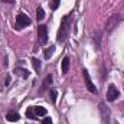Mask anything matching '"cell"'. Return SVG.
<instances>
[{"mask_svg": "<svg viewBox=\"0 0 124 124\" xmlns=\"http://www.w3.org/2000/svg\"><path fill=\"white\" fill-rule=\"evenodd\" d=\"M9 84H10V75H7V77H6V82H4V87H9Z\"/></svg>", "mask_w": 124, "mask_h": 124, "instance_id": "obj_21", "label": "cell"}, {"mask_svg": "<svg viewBox=\"0 0 124 124\" xmlns=\"http://www.w3.org/2000/svg\"><path fill=\"white\" fill-rule=\"evenodd\" d=\"M82 74H84V79H85V85H87L88 91H90V93H93V94H98L97 88H95V85H94L93 81H91V77H90L88 71H87V69H84V71H82Z\"/></svg>", "mask_w": 124, "mask_h": 124, "instance_id": "obj_6", "label": "cell"}, {"mask_svg": "<svg viewBox=\"0 0 124 124\" xmlns=\"http://www.w3.org/2000/svg\"><path fill=\"white\" fill-rule=\"evenodd\" d=\"M54 51H55V45H52L51 48H46V49H45V52H43L45 59H49V58L54 55Z\"/></svg>", "mask_w": 124, "mask_h": 124, "instance_id": "obj_12", "label": "cell"}, {"mask_svg": "<svg viewBox=\"0 0 124 124\" xmlns=\"http://www.w3.org/2000/svg\"><path fill=\"white\" fill-rule=\"evenodd\" d=\"M28 25H31V19H29V16L25 15V13H19L17 17H16V23H15L16 31H22V29L26 28Z\"/></svg>", "mask_w": 124, "mask_h": 124, "instance_id": "obj_2", "label": "cell"}, {"mask_svg": "<svg viewBox=\"0 0 124 124\" xmlns=\"http://www.w3.org/2000/svg\"><path fill=\"white\" fill-rule=\"evenodd\" d=\"M100 108V114H101V118H102V121L105 124H110V108L105 105V102H100V105H98Z\"/></svg>", "mask_w": 124, "mask_h": 124, "instance_id": "obj_4", "label": "cell"}, {"mask_svg": "<svg viewBox=\"0 0 124 124\" xmlns=\"http://www.w3.org/2000/svg\"><path fill=\"white\" fill-rule=\"evenodd\" d=\"M19 118H20L19 113H16V111H13V110H10V111L6 114V120H7V121H12V123H13V121H17Z\"/></svg>", "mask_w": 124, "mask_h": 124, "instance_id": "obj_9", "label": "cell"}, {"mask_svg": "<svg viewBox=\"0 0 124 124\" xmlns=\"http://www.w3.org/2000/svg\"><path fill=\"white\" fill-rule=\"evenodd\" d=\"M38 42L39 45H45L48 42V28L45 25H39L38 28Z\"/></svg>", "mask_w": 124, "mask_h": 124, "instance_id": "obj_3", "label": "cell"}, {"mask_svg": "<svg viewBox=\"0 0 124 124\" xmlns=\"http://www.w3.org/2000/svg\"><path fill=\"white\" fill-rule=\"evenodd\" d=\"M51 101L52 104L56 102V90H51Z\"/></svg>", "mask_w": 124, "mask_h": 124, "instance_id": "obj_19", "label": "cell"}, {"mask_svg": "<svg viewBox=\"0 0 124 124\" xmlns=\"http://www.w3.org/2000/svg\"><path fill=\"white\" fill-rule=\"evenodd\" d=\"M15 74H19V75H20L22 78H25V79H26V78H29V75H31L28 69L20 68V66H16V68H15Z\"/></svg>", "mask_w": 124, "mask_h": 124, "instance_id": "obj_10", "label": "cell"}, {"mask_svg": "<svg viewBox=\"0 0 124 124\" xmlns=\"http://www.w3.org/2000/svg\"><path fill=\"white\" fill-rule=\"evenodd\" d=\"M121 22V17H120V15H113L110 19H108V22H107V32H111L118 23Z\"/></svg>", "mask_w": 124, "mask_h": 124, "instance_id": "obj_7", "label": "cell"}, {"mask_svg": "<svg viewBox=\"0 0 124 124\" xmlns=\"http://www.w3.org/2000/svg\"><path fill=\"white\" fill-rule=\"evenodd\" d=\"M69 26H71V15H66L61 20V26H59V31H58V35H56V40L59 43H63L66 40L68 33H69Z\"/></svg>", "mask_w": 124, "mask_h": 124, "instance_id": "obj_1", "label": "cell"}, {"mask_svg": "<svg viewBox=\"0 0 124 124\" xmlns=\"http://www.w3.org/2000/svg\"><path fill=\"white\" fill-rule=\"evenodd\" d=\"M94 43H95L97 48L101 46V32H95L94 33Z\"/></svg>", "mask_w": 124, "mask_h": 124, "instance_id": "obj_15", "label": "cell"}, {"mask_svg": "<svg viewBox=\"0 0 124 124\" xmlns=\"http://www.w3.org/2000/svg\"><path fill=\"white\" fill-rule=\"evenodd\" d=\"M26 117H28V118H31V120L38 118V116L35 114V110H33V107H29V108L26 110Z\"/></svg>", "mask_w": 124, "mask_h": 124, "instance_id": "obj_16", "label": "cell"}, {"mask_svg": "<svg viewBox=\"0 0 124 124\" xmlns=\"http://www.w3.org/2000/svg\"><path fill=\"white\" fill-rule=\"evenodd\" d=\"M61 69H62V74H66V72H68V69H69V58H68V56H65V58L62 59Z\"/></svg>", "mask_w": 124, "mask_h": 124, "instance_id": "obj_11", "label": "cell"}, {"mask_svg": "<svg viewBox=\"0 0 124 124\" xmlns=\"http://www.w3.org/2000/svg\"><path fill=\"white\" fill-rule=\"evenodd\" d=\"M33 110H35V114L39 117V116H46V108H43V107H39V105H36V107H33Z\"/></svg>", "mask_w": 124, "mask_h": 124, "instance_id": "obj_14", "label": "cell"}, {"mask_svg": "<svg viewBox=\"0 0 124 124\" xmlns=\"http://www.w3.org/2000/svg\"><path fill=\"white\" fill-rule=\"evenodd\" d=\"M42 124H52V118H51V117H45V118L42 120Z\"/></svg>", "mask_w": 124, "mask_h": 124, "instance_id": "obj_20", "label": "cell"}, {"mask_svg": "<svg viewBox=\"0 0 124 124\" xmlns=\"http://www.w3.org/2000/svg\"><path fill=\"white\" fill-rule=\"evenodd\" d=\"M32 65H33V68H35V71H36V72H39V71H40V61H39V59L32 58Z\"/></svg>", "mask_w": 124, "mask_h": 124, "instance_id": "obj_17", "label": "cell"}, {"mask_svg": "<svg viewBox=\"0 0 124 124\" xmlns=\"http://www.w3.org/2000/svg\"><path fill=\"white\" fill-rule=\"evenodd\" d=\"M59 4H61V0H52V3H51L52 10H56V9L59 7Z\"/></svg>", "mask_w": 124, "mask_h": 124, "instance_id": "obj_18", "label": "cell"}, {"mask_svg": "<svg viewBox=\"0 0 124 124\" xmlns=\"http://www.w3.org/2000/svg\"><path fill=\"white\" fill-rule=\"evenodd\" d=\"M36 19H38V20H43V19H45V10H43V7H40V6L36 9Z\"/></svg>", "mask_w": 124, "mask_h": 124, "instance_id": "obj_13", "label": "cell"}, {"mask_svg": "<svg viewBox=\"0 0 124 124\" xmlns=\"http://www.w3.org/2000/svg\"><path fill=\"white\" fill-rule=\"evenodd\" d=\"M51 84H52V75H48L46 78H45V81H43V84H42V87H40V90H39V93H45L46 90H49V87H51Z\"/></svg>", "mask_w": 124, "mask_h": 124, "instance_id": "obj_8", "label": "cell"}, {"mask_svg": "<svg viewBox=\"0 0 124 124\" xmlns=\"http://www.w3.org/2000/svg\"><path fill=\"white\" fill-rule=\"evenodd\" d=\"M118 97H120V91L117 90V87L113 85V84H110L108 90H107V100L108 101H116Z\"/></svg>", "mask_w": 124, "mask_h": 124, "instance_id": "obj_5", "label": "cell"}, {"mask_svg": "<svg viewBox=\"0 0 124 124\" xmlns=\"http://www.w3.org/2000/svg\"><path fill=\"white\" fill-rule=\"evenodd\" d=\"M3 3H9V4H13L15 3V0H1Z\"/></svg>", "mask_w": 124, "mask_h": 124, "instance_id": "obj_22", "label": "cell"}]
</instances>
